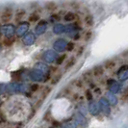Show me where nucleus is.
<instances>
[{
  "instance_id": "28",
  "label": "nucleus",
  "mask_w": 128,
  "mask_h": 128,
  "mask_svg": "<svg viewBox=\"0 0 128 128\" xmlns=\"http://www.w3.org/2000/svg\"><path fill=\"white\" fill-rule=\"evenodd\" d=\"M72 8H73V9H78V8H79V4H78L77 2H73V3H72Z\"/></svg>"
},
{
  "instance_id": "6",
  "label": "nucleus",
  "mask_w": 128,
  "mask_h": 128,
  "mask_svg": "<svg viewBox=\"0 0 128 128\" xmlns=\"http://www.w3.org/2000/svg\"><path fill=\"white\" fill-rule=\"evenodd\" d=\"M44 8H45V10L48 11V12H54V11H56L58 9V6L55 2L49 1V2H47V3L45 4Z\"/></svg>"
},
{
  "instance_id": "33",
  "label": "nucleus",
  "mask_w": 128,
  "mask_h": 128,
  "mask_svg": "<svg viewBox=\"0 0 128 128\" xmlns=\"http://www.w3.org/2000/svg\"><path fill=\"white\" fill-rule=\"evenodd\" d=\"M0 16H1V13H0Z\"/></svg>"
},
{
  "instance_id": "22",
  "label": "nucleus",
  "mask_w": 128,
  "mask_h": 128,
  "mask_svg": "<svg viewBox=\"0 0 128 128\" xmlns=\"http://www.w3.org/2000/svg\"><path fill=\"white\" fill-rule=\"evenodd\" d=\"M50 92H51V88H50V87L45 88L44 90V97H46L47 94H50Z\"/></svg>"
},
{
  "instance_id": "29",
  "label": "nucleus",
  "mask_w": 128,
  "mask_h": 128,
  "mask_svg": "<svg viewBox=\"0 0 128 128\" xmlns=\"http://www.w3.org/2000/svg\"><path fill=\"white\" fill-rule=\"evenodd\" d=\"M51 18H55V19H61V16H57V14H52Z\"/></svg>"
},
{
  "instance_id": "25",
  "label": "nucleus",
  "mask_w": 128,
  "mask_h": 128,
  "mask_svg": "<svg viewBox=\"0 0 128 128\" xmlns=\"http://www.w3.org/2000/svg\"><path fill=\"white\" fill-rule=\"evenodd\" d=\"M110 102L112 103L113 105H116V102H118V100H116V96H110Z\"/></svg>"
},
{
  "instance_id": "10",
  "label": "nucleus",
  "mask_w": 128,
  "mask_h": 128,
  "mask_svg": "<svg viewBox=\"0 0 128 128\" xmlns=\"http://www.w3.org/2000/svg\"><path fill=\"white\" fill-rule=\"evenodd\" d=\"M75 64H76V58L71 57L70 59L68 61V64H66V68H66V70H70L71 68H72Z\"/></svg>"
},
{
  "instance_id": "18",
  "label": "nucleus",
  "mask_w": 128,
  "mask_h": 128,
  "mask_svg": "<svg viewBox=\"0 0 128 128\" xmlns=\"http://www.w3.org/2000/svg\"><path fill=\"white\" fill-rule=\"evenodd\" d=\"M92 31H88V32L84 35V40L85 42H89L90 38H92Z\"/></svg>"
},
{
  "instance_id": "9",
  "label": "nucleus",
  "mask_w": 128,
  "mask_h": 128,
  "mask_svg": "<svg viewBox=\"0 0 128 128\" xmlns=\"http://www.w3.org/2000/svg\"><path fill=\"white\" fill-rule=\"evenodd\" d=\"M89 107H90V112L94 116H96L98 114V107H97V104L96 102H92Z\"/></svg>"
},
{
  "instance_id": "17",
  "label": "nucleus",
  "mask_w": 128,
  "mask_h": 128,
  "mask_svg": "<svg viewBox=\"0 0 128 128\" xmlns=\"http://www.w3.org/2000/svg\"><path fill=\"white\" fill-rule=\"evenodd\" d=\"M77 116H78V118H77V122H79L80 124H82V125H86V124H87V122H86V120L84 118L83 116L79 114V115Z\"/></svg>"
},
{
  "instance_id": "27",
  "label": "nucleus",
  "mask_w": 128,
  "mask_h": 128,
  "mask_svg": "<svg viewBox=\"0 0 128 128\" xmlns=\"http://www.w3.org/2000/svg\"><path fill=\"white\" fill-rule=\"evenodd\" d=\"M63 92H64V94H70L71 92L70 88H66V89L63 90Z\"/></svg>"
},
{
  "instance_id": "15",
  "label": "nucleus",
  "mask_w": 128,
  "mask_h": 128,
  "mask_svg": "<svg viewBox=\"0 0 128 128\" xmlns=\"http://www.w3.org/2000/svg\"><path fill=\"white\" fill-rule=\"evenodd\" d=\"M64 31V27L62 24H58L57 26H55L54 28V32L56 34H62Z\"/></svg>"
},
{
  "instance_id": "23",
  "label": "nucleus",
  "mask_w": 128,
  "mask_h": 128,
  "mask_svg": "<svg viewBox=\"0 0 128 128\" xmlns=\"http://www.w3.org/2000/svg\"><path fill=\"white\" fill-rule=\"evenodd\" d=\"M84 51H85V47H84V46L80 47V49H79V50H78V52H77L76 57H80V56H81V55L84 53Z\"/></svg>"
},
{
  "instance_id": "2",
  "label": "nucleus",
  "mask_w": 128,
  "mask_h": 128,
  "mask_svg": "<svg viewBox=\"0 0 128 128\" xmlns=\"http://www.w3.org/2000/svg\"><path fill=\"white\" fill-rule=\"evenodd\" d=\"M104 71H105V70H104L102 66H97L92 70V75H94V77H96V78H100L101 76H103Z\"/></svg>"
},
{
  "instance_id": "7",
  "label": "nucleus",
  "mask_w": 128,
  "mask_h": 128,
  "mask_svg": "<svg viewBox=\"0 0 128 128\" xmlns=\"http://www.w3.org/2000/svg\"><path fill=\"white\" fill-rule=\"evenodd\" d=\"M16 42V37H8L3 40V45L5 47H11L13 46Z\"/></svg>"
},
{
  "instance_id": "11",
  "label": "nucleus",
  "mask_w": 128,
  "mask_h": 128,
  "mask_svg": "<svg viewBox=\"0 0 128 128\" xmlns=\"http://www.w3.org/2000/svg\"><path fill=\"white\" fill-rule=\"evenodd\" d=\"M25 14H26V12L24 11V10H20V11H18V14L14 16V19H16V21H20L21 19L25 16Z\"/></svg>"
},
{
  "instance_id": "21",
  "label": "nucleus",
  "mask_w": 128,
  "mask_h": 128,
  "mask_svg": "<svg viewBox=\"0 0 128 128\" xmlns=\"http://www.w3.org/2000/svg\"><path fill=\"white\" fill-rule=\"evenodd\" d=\"M74 44L73 42H68V46H66V49H68V51H72L73 50V48H74Z\"/></svg>"
},
{
  "instance_id": "32",
  "label": "nucleus",
  "mask_w": 128,
  "mask_h": 128,
  "mask_svg": "<svg viewBox=\"0 0 128 128\" xmlns=\"http://www.w3.org/2000/svg\"><path fill=\"white\" fill-rule=\"evenodd\" d=\"M122 56H123V57H126V56H127V52L126 51L123 52V55H122Z\"/></svg>"
},
{
  "instance_id": "5",
  "label": "nucleus",
  "mask_w": 128,
  "mask_h": 128,
  "mask_svg": "<svg viewBox=\"0 0 128 128\" xmlns=\"http://www.w3.org/2000/svg\"><path fill=\"white\" fill-rule=\"evenodd\" d=\"M116 66V62L114 61V60H108L105 62L104 64V70H113Z\"/></svg>"
},
{
  "instance_id": "31",
  "label": "nucleus",
  "mask_w": 128,
  "mask_h": 128,
  "mask_svg": "<svg viewBox=\"0 0 128 128\" xmlns=\"http://www.w3.org/2000/svg\"><path fill=\"white\" fill-rule=\"evenodd\" d=\"M79 38H80V36H79V35H75L72 38H73V40H79Z\"/></svg>"
},
{
  "instance_id": "12",
  "label": "nucleus",
  "mask_w": 128,
  "mask_h": 128,
  "mask_svg": "<svg viewBox=\"0 0 128 128\" xmlns=\"http://www.w3.org/2000/svg\"><path fill=\"white\" fill-rule=\"evenodd\" d=\"M64 20L68 21V22H71V21H74L76 19V16L72 13H68L64 16Z\"/></svg>"
},
{
  "instance_id": "16",
  "label": "nucleus",
  "mask_w": 128,
  "mask_h": 128,
  "mask_svg": "<svg viewBox=\"0 0 128 128\" xmlns=\"http://www.w3.org/2000/svg\"><path fill=\"white\" fill-rule=\"evenodd\" d=\"M40 20V16L38 14H33L29 16V21L30 22H37Z\"/></svg>"
},
{
  "instance_id": "8",
  "label": "nucleus",
  "mask_w": 128,
  "mask_h": 128,
  "mask_svg": "<svg viewBox=\"0 0 128 128\" xmlns=\"http://www.w3.org/2000/svg\"><path fill=\"white\" fill-rule=\"evenodd\" d=\"M84 22H85L86 26H88V27H92V26H94V20L92 16L88 14V16L85 18V19H84Z\"/></svg>"
},
{
  "instance_id": "20",
  "label": "nucleus",
  "mask_w": 128,
  "mask_h": 128,
  "mask_svg": "<svg viewBox=\"0 0 128 128\" xmlns=\"http://www.w3.org/2000/svg\"><path fill=\"white\" fill-rule=\"evenodd\" d=\"M127 98H128V92H127V90L125 89V90H123V92L122 94V100L123 102H126L127 101Z\"/></svg>"
},
{
  "instance_id": "13",
  "label": "nucleus",
  "mask_w": 128,
  "mask_h": 128,
  "mask_svg": "<svg viewBox=\"0 0 128 128\" xmlns=\"http://www.w3.org/2000/svg\"><path fill=\"white\" fill-rule=\"evenodd\" d=\"M72 85L75 86V87L78 88V89H81V88H83L84 87V82L81 78H78V79H75V80L72 82Z\"/></svg>"
},
{
  "instance_id": "19",
  "label": "nucleus",
  "mask_w": 128,
  "mask_h": 128,
  "mask_svg": "<svg viewBox=\"0 0 128 128\" xmlns=\"http://www.w3.org/2000/svg\"><path fill=\"white\" fill-rule=\"evenodd\" d=\"M66 59V54H63L57 59V64H62L64 62V60Z\"/></svg>"
},
{
  "instance_id": "1",
  "label": "nucleus",
  "mask_w": 128,
  "mask_h": 128,
  "mask_svg": "<svg viewBox=\"0 0 128 128\" xmlns=\"http://www.w3.org/2000/svg\"><path fill=\"white\" fill-rule=\"evenodd\" d=\"M13 16H14L13 9L10 8V7H8V8H5V9H4L3 13L1 14V16H0V18H1V21H2V22L8 23V22H10V21L12 20Z\"/></svg>"
},
{
  "instance_id": "4",
  "label": "nucleus",
  "mask_w": 128,
  "mask_h": 128,
  "mask_svg": "<svg viewBox=\"0 0 128 128\" xmlns=\"http://www.w3.org/2000/svg\"><path fill=\"white\" fill-rule=\"evenodd\" d=\"M100 105H101V109H102L103 112H104L106 115H109L110 107H109L108 101H107L105 98H101V100H100Z\"/></svg>"
},
{
  "instance_id": "3",
  "label": "nucleus",
  "mask_w": 128,
  "mask_h": 128,
  "mask_svg": "<svg viewBox=\"0 0 128 128\" xmlns=\"http://www.w3.org/2000/svg\"><path fill=\"white\" fill-rule=\"evenodd\" d=\"M92 78H94V75H92V71L90 70H87L85 71L83 74H82V80H83L84 83H90L92 82Z\"/></svg>"
},
{
  "instance_id": "14",
  "label": "nucleus",
  "mask_w": 128,
  "mask_h": 128,
  "mask_svg": "<svg viewBox=\"0 0 128 128\" xmlns=\"http://www.w3.org/2000/svg\"><path fill=\"white\" fill-rule=\"evenodd\" d=\"M62 77H63V75H62V74H58V75H55V76L52 77V79H51V85H52V86L57 85V84L61 81Z\"/></svg>"
},
{
  "instance_id": "30",
  "label": "nucleus",
  "mask_w": 128,
  "mask_h": 128,
  "mask_svg": "<svg viewBox=\"0 0 128 128\" xmlns=\"http://www.w3.org/2000/svg\"><path fill=\"white\" fill-rule=\"evenodd\" d=\"M96 94H101V89H96Z\"/></svg>"
},
{
  "instance_id": "26",
  "label": "nucleus",
  "mask_w": 128,
  "mask_h": 128,
  "mask_svg": "<svg viewBox=\"0 0 128 128\" xmlns=\"http://www.w3.org/2000/svg\"><path fill=\"white\" fill-rule=\"evenodd\" d=\"M38 84H35V85L31 86V90H32V92H36V90H38Z\"/></svg>"
},
{
  "instance_id": "24",
  "label": "nucleus",
  "mask_w": 128,
  "mask_h": 128,
  "mask_svg": "<svg viewBox=\"0 0 128 128\" xmlns=\"http://www.w3.org/2000/svg\"><path fill=\"white\" fill-rule=\"evenodd\" d=\"M86 96H87V99H88V100H92V92H90V90H88L86 92Z\"/></svg>"
}]
</instances>
